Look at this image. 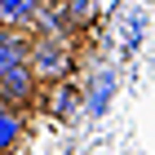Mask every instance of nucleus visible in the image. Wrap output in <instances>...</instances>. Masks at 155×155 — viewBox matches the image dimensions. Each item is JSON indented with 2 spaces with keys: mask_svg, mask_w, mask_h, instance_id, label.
<instances>
[{
  "mask_svg": "<svg viewBox=\"0 0 155 155\" xmlns=\"http://www.w3.org/2000/svg\"><path fill=\"white\" fill-rule=\"evenodd\" d=\"M40 102H45V111L53 120H71L75 111L84 107V89L71 84V80H58V84H45V89H40Z\"/></svg>",
  "mask_w": 155,
  "mask_h": 155,
  "instance_id": "7ed1b4c3",
  "label": "nucleus"
},
{
  "mask_svg": "<svg viewBox=\"0 0 155 155\" xmlns=\"http://www.w3.org/2000/svg\"><path fill=\"white\" fill-rule=\"evenodd\" d=\"M49 0H0V27H9V31H31L36 22V13L45 9Z\"/></svg>",
  "mask_w": 155,
  "mask_h": 155,
  "instance_id": "39448f33",
  "label": "nucleus"
},
{
  "mask_svg": "<svg viewBox=\"0 0 155 155\" xmlns=\"http://www.w3.org/2000/svg\"><path fill=\"white\" fill-rule=\"evenodd\" d=\"M62 13H67V22H71V31H84V27L97 18V0H58Z\"/></svg>",
  "mask_w": 155,
  "mask_h": 155,
  "instance_id": "1a4fd4ad",
  "label": "nucleus"
},
{
  "mask_svg": "<svg viewBox=\"0 0 155 155\" xmlns=\"http://www.w3.org/2000/svg\"><path fill=\"white\" fill-rule=\"evenodd\" d=\"M22 137H27V111L9 107V102H0V155L18 151Z\"/></svg>",
  "mask_w": 155,
  "mask_h": 155,
  "instance_id": "423d86ee",
  "label": "nucleus"
},
{
  "mask_svg": "<svg viewBox=\"0 0 155 155\" xmlns=\"http://www.w3.org/2000/svg\"><path fill=\"white\" fill-rule=\"evenodd\" d=\"M111 89H115V71H97L93 75V84L84 89V115H102L107 111V102H111Z\"/></svg>",
  "mask_w": 155,
  "mask_h": 155,
  "instance_id": "6e6552de",
  "label": "nucleus"
},
{
  "mask_svg": "<svg viewBox=\"0 0 155 155\" xmlns=\"http://www.w3.org/2000/svg\"><path fill=\"white\" fill-rule=\"evenodd\" d=\"M0 102L27 111L31 102H40V80L31 75V67H13V71L0 75Z\"/></svg>",
  "mask_w": 155,
  "mask_h": 155,
  "instance_id": "f03ea898",
  "label": "nucleus"
},
{
  "mask_svg": "<svg viewBox=\"0 0 155 155\" xmlns=\"http://www.w3.org/2000/svg\"><path fill=\"white\" fill-rule=\"evenodd\" d=\"M27 58H31V36L0 27V75L13 71V67H27Z\"/></svg>",
  "mask_w": 155,
  "mask_h": 155,
  "instance_id": "20e7f679",
  "label": "nucleus"
},
{
  "mask_svg": "<svg viewBox=\"0 0 155 155\" xmlns=\"http://www.w3.org/2000/svg\"><path fill=\"white\" fill-rule=\"evenodd\" d=\"M31 75L45 84H58V80H71L75 71V45L71 40H58V36H31V58H27Z\"/></svg>",
  "mask_w": 155,
  "mask_h": 155,
  "instance_id": "f257e3e1",
  "label": "nucleus"
},
{
  "mask_svg": "<svg viewBox=\"0 0 155 155\" xmlns=\"http://www.w3.org/2000/svg\"><path fill=\"white\" fill-rule=\"evenodd\" d=\"M31 31L36 36H58V40H71L75 31H71V22H67V13H62V5L58 0H49L45 9L36 13V22H31Z\"/></svg>",
  "mask_w": 155,
  "mask_h": 155,
  "instance_id": "0eeeda50",
  "label": "nucleus"
}]
</instances>
